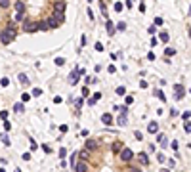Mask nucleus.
I'll return each instance as SVG.
<instances>
[{
    "instance_id": "nucleus-9",
    "label": "nucleus",
    "mask_w": 191,
    "mask_h": 172,
    "mask_svg": "<svg viewBox=\"0 0 191 172\" xmlns=\"http://www.w3.org/2000/svg\"><path fill=\"white\" fill-rule=\"evenodd\" d=\"M52 19H56V21H57V23H59V25H61V23L65 21V15H63V13H61V12H54Z\"/></svg>"
},
{
    "instance_id": "nucleus-16",
    "label": "nucleus",
    "mask_w": 191,
    "mask_h": 172,
    "mask_svg": "<svg viewBox=\"0 0 191 172\" xmlns=\"http://www.w3.org/2000/svg\"><path fill=\"white\" fill-rule=\"evenodd\" d=\"M13 111H15V113H25V107H23V103H15V105H13Z\"/></svg>"
},
{
    "instance_id": "nucleus-12",
    "label": "nucleus",
    "mask_w": 191,
    "mask_h": 172,
    "mask_svg": "<svg viewBox=\"0 0 191 172\" xmlns=\"http://www.w3.org/2000/svg\"><path fill=\"white\" fill-rule=\"evenodd\" d=\"M75 170H77V172H86V170H88V166H86V163L82 161V163L75 164Z\"/></svg>"
},
{
    "instance_id": "nucleus-17",
    "label": "nucleus",
    "mask_w": 191,
    "mask_h": 172,
    "mask_svg": "<svg viewBox=\"0 0 191 172\" xmlns=\"http://www.w3.org/2000/svg\"><path fill=\"white\" fill-rule=\"evenodd\" d=\"M105 27H107V33L113 36V33H115V27H113V21H107L105 23Z\"/></svg>"
},
{
    "instance_id": "nucleus-5",
    "label": "nucleus",
    "mask_w": 191,
    "mask_h": 172,
    "mask_svg": "<svg viewBox=\"0 0 191 172\" xmlns=\"http://www.w3.org/2000/svg\"><path fill=\"white\" fill-rule=\"evenodd\" d=\"M183 94H185V88H183L182 84L174 86V96H176V99H183Z\"/></svg>"
},
{
    "instance_id": "nucleus-7",
    "label": "nucleus",
    "mask_w": 191,
    "mask_h": 172,
    "mask_svg": "<svg viewBox=\"0 0 191 172\" xmlns=\"http://www.w3.org/2000/svg\"><path fill=\"white\" fill-rule=\"evenodd\" d=\"M157 142L161 143V147H166V145H168V138H166V134H157Z\"/></svg>"
},
{
    "instance_id": "nucleus-20",
    "label": "nucleus",
    "mask_w": 191,
    "mask_h": 172,
    "mask_svg": "<svg viewBox=\"0 0 191 172\" xmlns=\"http://www.w3.org/2000/svg\"><path fill=\"white\" fill-rule=\"evenodd\" d=\"M139 163H141V164H147L149 163V159H147V155H145V153H139Z\"/></svg>"
},
{
    "instance_id": "nucleus-48",
    "label": "nucleus",
    "mask_w": 191,
    "mask_h": 172,
    "mask_svg": "<svg viewBox=\"0 0 191 172\" xmlns=\"http://www.w3.org/2000/svg\"><path fill=\"white\" fill-rule=\"evenodd\" d=\"M23 161H31V153H23Z\"/></svg>"
},
{
    "instance_id": "nucleus-2",
    "label": "nucleus",
    "mask_w": 191,
    "mask_h": 172,
    "mask_svg": "<svg viewBox=\"0 0 191 172\" xmlns=\"http://www.w3.org/2000/svg\"><path fill=\"white\" fill-rule=\"evenodd\" d=\"M23 31H25V33H35V31H38V21L25 19V21H23Z\"/></svg>"
},
{
    "instance_id": "nucleus-46",
    "label": "nucleus",
    "mask_w": 191,
    "mask_h": 172,
    "mask_svg": "<svg viewBox=\"0 0 191 172\" xmlns=\"http://www.w3.org/2000/svg\"><path fill=\"white\" fill-rule=\"evenodd\" d=\"M147 59H149V61L155 59V54H153V52H149V54H147Z\"/></svg>"
},
{
    "instance_id": "nucleus-4",
    "label": "nucleus",
    "mask_w": 191,
    "mask_h": 172,
    "mask_svg": "<svg viewBox=\"0 0 191 172\" xmlns=\"http://www.w3.org/2000/svg\"><path fill=\"white\" fill-rule=\"evenodd\" d=\"M121 159L126 161V163H128V161H132V159H134V151L128 149V147H124V149L121 151Z\"/></svg>"
},
{
    "instance_id": "nucleus-42",
    "label": "nucleus",
    "mask_w": 191,
    "mask_h": 172,
    "mask_svg": "<svg viewBox=\"0 0 191 172\" xmlns=\"http://www.w3.org/2000/svg\"><path fill=\"white\" fill-rule=\"evenodd\" d=\"M121 10H122V4H121V2H117V4H115V12H121Z\"/></svg>"
},
{
    "instance_id": "nucleus-14",
    "label": "nucleus",
    "mask_w": 191,
    "mask_h": 172,
    "mask_svg": "<svg viewBox=\"0 0 191 172\" xmlns=\"http://www.w3.org/2000/svg\"><path fill=\"white\" fill-rule=\"evenodd\" d=\"M100 98H101V94H100V92H96V94H94V96H92V98H90V99H88V103H90V105H94V103H96V101H98V99H100Z\"/></svg>"
},
{
    "instance_id": "nucleus-29",
    "label": "nucleus",
    "mask_w": 191,
    "mask_h": 172,
    "mask_svg": "<svg viewBox=\"0 0 191 172\" xmlns=\"http://www.w3.org/2000/svg\"><path fill=\"white\" fill-rule=\"evenodd\" d=\"M10 128H12V124H10V120L6 119L4 120V130H6V132H10Z\"/></svg>"
},
{
    "instance_id": "nucleus-37",
    "label": "nucleus",
    "mask_w": 191,
    "mask_h": 172,
    "mask_svg": "<svg viewBox=\"0 0 191 172\" xmlns=\"http://www.w3.org/2000/svg\"><path fill=\"white\" fill-rule=\"evenodd\" d=\"M134 136H136V140H143V134H141V132H138V130L134 132Z\"/></svg>"
},
{
    "instance_id": "nucleus-53",
    "label": "nucleus",
    "mask_w": 191,
    "mask_h": 172,
    "mask_svg": "<svg viewBox=\"0 0 191 172\" xmlns=\"http://www.w3.org/2000/svg\"><path fill=\"white\" fill-rule=\"evenodd\" d=\"M161 172H170V170H166V168H162V170H161Z\"/></svg>"
},
{
    "instance_id": "nucleus-26",
    "label": "nucleus",
    "mask_w": 191,
    "mask_h": 172,
    "mask_svg": "<svg viewBox=\"0 0 191 172\" xmlns=\"http://www.w3.org/2000/svg\"><path fill=\"white\" fill-rule=\"evenodd\" d=\"M117 94L118 96H124L126 94V88H124V86H118V88H117Z\"/></svg>"
},
{
    "instance_id": "nucleus-36",
    "label": "nucleus",
    "mask_w": 191,
    "mask_h": 172,
    "mask_svg": "<svg viewBox=\"0 0 191 172\" xmlns=\"http://www.w3.org/2000/svg\"><path fill=\"white\" fill-rule=\"evenodd\" d=\"M65 63V59H63V57H56V65H63Z\"/></svg>"
},
{
    "instance_id": "nucleus-35",
    "label": "nucleus",
    "mask_w": 191,
    "mask_h": 172,
    "mask_svg": "<svg viewBox=\"0 0 191 172\" xmlns=\"http://www.w3.org/2000/svg\"><path fill=\"white\" fill-rule=\"evenodd\" d=\"M0 119H2V120L8 119V111H0Z\"/></svg>"
},
{
    "instance_id": "nucleus-52",
    "label": "nucleus",
    "mask_w": 191,
    "mask_h": 172,
    "mask_svg": "<svg viewBox=\"0 0 191 172\" xmlns=\"http://www.w3.org/2000/svg\"><path fill=\"white\" fill-rule=\"evenodd\" d=\"M88 94H90V92H88V88H82V96H84V98H88Z\"/></svg>"
},
{
    "instance_id": "nucleus-50",
    "label": "nucleus",
    "mask_w": 191,
    "mask_h": 172,
    "mask_svg": "<svg viewBox=\"0 0 191 172\" xmlns=\"http://www.w3.org/2000/svg\"><path fill=\"white\" fill-rule=\"evenodd\" d=\"M36 147H38V145H36V143H35V142H33V140H31V151H35V149H36Z\"/></svg>"
},
{
    "instance_id": "nucleus-1",
    "label": "nucleus",
    "mask_w": 191,
    "mask_h": 172,
    "mask_svg": "<svg viewBox=\"0 0 191 172\" xmlns=\"http://www.w3.org/2000/svg\"><path fill=\"white\" fill-rule=\"evenodd\" d=\"M15 34H17V31H15V25H13V23H10V25L6 27V31L0 34V40H2V44H6V46H8L10 42H13Z\"/></svg>"
},
{
    "instance_id": "nucleus-39",
    "label": "nucleus",
    "mask_w": 191,
    "mask_h": 172,
    "mask_svg": "<svg viewBox=\"0 0 191 172\" xmlns=\"http://www.w3.org/2000/svg\"><path fill=\"white\" fill-rule=\"evenodd\" d=\"M162 23H164V21H162V17H155V25H162Z\"/></svg>"
},
{
    "instance_id": "nucleus-34",
    "label": "nucleus",
    "mask_w": 191,
    "mask_h": 172,
    "mask_svg": "<svg viewBox=\"0 0 191 172\" xmlns=\"http://www.w3.org/2000/svg\"><path fill=\"white\" fill-rule=\"evenodd\" d=\"M132 103H134V98L132 96H126V105H132Z\"/></svg>"
},
{
    "instance_id": "nucleus-28",
    "label": "nucleus",
    "mask_w": 191,
    "mask_h": 172,
    "mask_svg": "<svg viewBox=\"0 0 191 172\" xmlns=\"http://www.w3.org/2000/svg\"><path fill=\"white\" fill-rule=\"evenodd\" d=\"M33 96H35V98H38V96H42V90H40V88H35V90H33Z\"/></svg>"
},
{
    "instance_id": "nucleus-8",
    "label": "nucleus",
    "mask_w": 191,
    "mask_h": 172,
    "mask_svg": "<svg viewBox=\"0 0 191 172\" xmlns=\"http://www.w3.org/2000/svg\"><path fill=\"white\" fill-rule=\"evenodd\" d=\"M15 12L25 13V0H17V2H15Z\"/></svg>"
},
{
    "instance_id": "nucleus-13",
    "label": "nucleus",
    "mask_w": 191,
    "mask_h": 172,
    "mask_svg": "<svg viewBox=\"0 0 191 172\" xmlns=\"http://www.w3.org/2000/svg\"><path fill=\"white\" fill-rule=\"evenodd\" d=\"M101 120H103V124H111V122H113V115L105 113V115H101Z\"/></svg>"
},
{
    "instance_id": "nucleus-21",
    "label": "nucleus",
    "mask_w": 191,
    "mask_h": 172,
    "mask_svg": "<svg viewBox=\"0 0 191 172\" xmlns=\"http://www.w3.org/2000/svg\"><path fill=\"white\" fill-rule=\"evenodd\" d=\"M159 36H161V42H168V38H170V34H168V33H164V31H162Z\"/></svg>"
},
{
    "instance_id": "nucleus-41",
    "label": "nucleus",
    "mask_w": 191,
    "mask_h": 172,
    "mask_svg": "<svg viewBox=\"0 0 191 172\" xmlns=\"http://www.w3.org/2000/svg\"><path fill=\"white\" fill-rule=\"evenodd\" d=\"M2 142H4V143H6V145H10V138H8V136H6V134H4V136H2Z\"/></svg>"
},
{
    "instance_id": "nucleus-51",
    "label": "nucleus",
    "mask_w": 191,
    "mask_h": 172,
    "mask_svg": "<svg viewBox=\"0 0 191 172\" xmlns=\"http://www.w3.org/2000/svg\"><path fill=\"white\" fill-rule=\"evenodd\" d=\"M118 29L124 31V29H126V23H122V21H121V23H118Z\"/></svg>"
},
{
    "instance_id": "nucleus-49",
    "label": "nucleus",
    "mask_w": 191,
    "mask_h": 172,
    "mask_svg": "<svg viewBox=\"0 0 191 172\" xmlns=\"http://www.w3.org/2000/svg\"><path fill=\"white\" fill-rule=\"evenodd\" d=\"M23 19V13H15V21H21Z\"/></svg>"
},
{
    "instance_id": "nucleus-40",
    "label": "nucleus",
    "mask_w": 191,
    "mask_h": 172,
    "mask_svg": "<svg viewBox=\"0 0 191 172\" xmlns=\"http://www.w3.org/2000/svg\"><path fill=\"white\" fill-rule=\"evenodd\" d=\"M96 50L101 52V50H103V44H101V42H96Z\"/></svg>"
},
{
    "instance_id": "nucleus-3",
    "label": "nucleus",
    "mask_w": 191,
    "mask_h": 172,
    "mask_svg": "<svg viewBox=\"0 0 191 172\" xmlns=\"http://www.w3.org/2000/svg\"><path fill=\"white\" fill-rule=\"evenodd\" d=\"M80 75H84V69H73L71 75H69V84H77Z\"/></svg>"
},
{
    "instance_id": "nucleus-31",
    "label": "nucleus",
    "mask_w": 191,
    "mask_h": 172,
    "mask_svg": "<svg viewBox=\"0 0 191 172\" xmlns=\"http://www.w3.org/2000/svg\"><path fill=\"white\" fill-rule=\"evenodd\" d=\"M77 157H78L77 153H73V155H71V164H73V166H75V164H77Z\"/></svg>"
},
{
    "instance_id": "nucleus-43",
    "label": "nucleus",
    "mask_w": 191,
    "mask_h": 172,
    "mask_svg": "<svg viewBox=\"0 0 191 172\" xmlns=\"http://www.w3.org/2000/svg\"><path fill=\"white\" fill-rule=\"evenodd\" d=\"M21 99H23V101H29V99H31V94H23Z\"/></svg>"
},
{
    "instance_id": "nucleus-30",
    "label": "nucleus",
    "mask_w": 191,
    "mask_h": 172,
    "mask_svg": "<svg viewBox=\"0 0 191 172\" xmlns=\"http://www.w3.org/2000/svg\"><path fill=\"white\" fill-rule=\"evenodd\" d=\"M118 124H121V126L126 124V115H121V119H118Z\"/></svg>"
},
{
    "instance_id": "nucleus-45",
    "label": "nucleus",
    "mask_w": 191,
    "mask_h": 172,
    "mask_svg": "<svg viewBox=\"0 0 191 172\" xmlns=\"http://www.w3.org/2000/svg\"><path fill=\"white\" fill-rule=\"evenodd\" d=\"M157 159H159V163H164V161H166V157H164V155H161V153H159V157H157Z\"/></svg>"
},
{
    "instance_id": "nucleus-33",
    "label": "nucleus",
    "mask_w": 191,
    "mask_h": 172,
    "mask_svg": "<svg viewBox=\"0 0 191 172\" xmlns=\"http://www.w3.org/2000/svg\"><path fill=\"white\" fill-rule=\"evenodd\" d=\"M183 130H185V132H191V122H189V120H185V126H183Z\"/></svg>"
},
{
    "instance_id": "nucleus-47",
    "label": "nucleus",
    "mask_w": 191,
    "mask_h": 172,
    "mask_svg": "<svg viewBox=\"0 0 191 172\" xmlns=\"http://www.w3.org/2000/svg\"><path fill=\"white\" fill-rule=\"evenodd\" d=\"M59 130H61V132H67V130H69V126H67V124H61Z\"/></svg>"
},
{
    "instance_id": "nucleus-38",
    "label": "nucleus",
    "mask_w": 191,
    "mask_h": 172,
    "mask_svg": "<svg viewBox=\"0 0 191 172\" xmlns=\"http://www.w3.org/2000/svg\"><path fill=\"white\" fill-rule=\"evenodd\" d=\"M182 117H183V120H189V119H191V113H189V111H185Z\"/></svg>"
},
{
    "instance_id": "nucleus-15",
    "label": "nucleus",
    "mask_w": 191,
    "mask_h": 172,
    "mask_svg": "<svg viewBox=\"0 0 191 172\" xmlns=\"http://www.w3.org/2000/svg\"><path fill=\"white\" fill-rule=\"evenodd\" d=\"M38 29H40V31H48V29H50V23H48V19H46V21H40V23H38Z\"/></svg>"
},
{
    "instance_id": "nucleus-55",
    "label": "nucleus",
    "mask_w": 191,
    "mask_h": 172,
    "mask_svg": "<svg viewBox=\"0 0 191 172\" xmlns=\"http://www.w3.org/2000/svg\"><path fill=\"white\" fill-rule=\"evenodd\" d=\"M189 36H191V29H189Z\"/></svg>"
},
{
    "instance_id": "nucleus-44",
    "label": "nucleus",
    "mask_w": 191,
    "mask_h": 172,
    "mask_svg": "<svg viewBox=\"0 0 191 172\" xmlns=\"http://www.w3.org/2000/svg\"><path fill=\"white\" fill-rule=\"evenodd\" d=\"M107 71H109V73H115V71H117V67H115V65H109Z\"/></svg>"
},
{
    "instance_id": "nucleus-11",
    "label": "nucleus",
    "mask_w": 191,
    "mask_h": 172,
    "mask_svg": "<svg viewBox=\"0 0 191 172\" xmlns=\"http://www.w3.org/2000/svg\"><path fill=\"white\" fill-rule=\"evenodd\" d=\"M147 130H149V134H157V132H159V124H157L155 120H153V122H149Z\"/></svg>"
},
{
    "instance_id": "nucleus-22",
    "label": "nucleus",
    "mask_w": 191,
    "mask_h": 172,
    "mask_svg": "<svg viewBox=\"0 0 191 172\" xmlns=\"http://www.w3.org/2000/svg\"><path fill=\"white\" fill-rule=\"evenodd\" d=\"M88 155H90V153H88V149H82V151H80V153H78V157H80V159H88Z\"/></svg>"
},
{
    "instance_id": "nucleus-23",
    "label": "nucleus",
    "mask_w": 191,
    "mask_h": 172,
    "mask_svg": "<svg viewBox=\"0 0 191 172\" xmlns=\"http://www.w3.org/2000/svg\"><path fill=\"white\" fill-rule=\"evenodd\" d=\"M155 96H157V98H159V99H161V101H164V99H166V96L162 94L161 90H155Z\"/></svg>"
},
{
    "instance_id": "nucleus-32",
    "label": "nucleus",
    "mask_w": 191,
    "mask_h": 172,
    "mask_svg": "<svg viewBox=\"0 0 191 172\" xmlns=\"http://www.w3.org/2000/svg\"><path fill=\"white\" fill-rule=\"evenodd\" d=\"M0 84H2V86H8V84H10V78H8V77H4L2 80H0Z\"/></svg>"
},
{
    "instance_id": "nucleus-10",
    "label": "nucleus",
    "mask_w": 191,
    "mask_h": 172,
    "mask_svg": "<svg viewBox=\"0 0 191 172\" xmlns=\"http://www.w3.org/2000/svg\"><path fill=\"white\" fill-rule=\"evenodd\" d=\"M98 147H100V143L96 142V140H88V142H86V149L94 151V149H98Z\"/></svg>"
},
{
    "instance_id": "nucleus-18",
    "label": "nucleus",
    "mask_w": 191,
    "mask_h": 172,
    "mask_svg": "<svg viewBox=\"0 0 191 172\" xmlns=\"http://www.w3.org/2000/svg\"><path fill=\"white\" fill-rule=\"evenodd\" d=\"M17 78H19V82H21V84H29V78H27V75L19 73V75H17Z\"/></svg>"
},
{
    "instance_id": "nucleus-6",
    "label": "nucleus",
    "mask_w": 191,
    "mask_h": 172,
    "mask_svg": "<svg viewBox=\"0 0 191 172\" xmlns=\"http://www.w3.org/2000/svg\"><path fill=\"white\" fill-rule=\"evenodd\" d=\"M65 10H67V4L63 2V0H59V2H56V4H54V12H61V13H63Z\"/></svg>"
},
{
    "instance_id": "nucleus-24",
    "label": "nucleus",
    "mask_w": 191,
    "mask_h": 172,
    "mask_svg": "<svg viewBox=\"0 0 191 172\" xmlns=\"http://www.w3.org/2000/svg\"><path fill=\"white\" fill-rule=\"evenodd\" d=\"M0 8H2V10L10 8V0H0Z\"/></svg>"
},
{
    "instance_id": "nucleus-54",
    "label": "nucleus",
    "mask_w": 191,
    "mask_h": 172,
    "mask_svg": "<svg viewBox=\"0 0 191 172\" xmlns=\"http://www.w3.org/2000/svg\"><path fill=\"white\" fill-rule=\"evenodd\" d=\"M0 172H6V170H4V168H0Z\"/></svg>"
},
{
    "instance_id": "nucleus-19",
    "label": "nucleus",
    "mask_w": 191,
    "mask_h": 172,
    "mask_svg": "<svg viewBox=\"0 0 191 172\" xmlns=\"http://www.w3.org/2000/svg\"><path fill=\"white\" fill-rule=\"evenodd\" d=\"M111 149H113V153H118V151L122 149V145H121V142H115L113 145H111Z\"/></svg>"
},
{
    "instance_id": "nucleus-56",
    "label": "nucleus",
    "mask_w": 191,
    "mask_h": 172,
    "mask_svg": "<svg viewBox=\"0 0 191 172\" xmlns=\"http://www.w3.org/2000/svg\"><path fill=\"white\" fill-rule=\"evenodd\" d=\"M189 13H191V6H189Z\"/></svg>"
},
{
    "instance_id": "nucleus-25",
    "label": "nucleus",
    "mask_w": 191,
    "mask_h": 172,
    "mask_svg": "<svg viewBox=\"0 0 191 172\" xmlns=\"http://www.w3.org/2000/svg\"><path fill=\"white\" fill-rule=\"evenodd\" d=\"M164 54H166L168 57H172L174 54H176V50H174V48H166V50H164Z\"/></svg>"
},
{
    "instance_id": "nucleus-27",
    "label": "nucleus",
    "mask_w": 191,
    "mask_h": 172,
    "mask_svg": "<svg viewBox=\"0 0 191 172\" xmlns=\"http://www.w3.org/2000/svg\"><path fill=\"white\" fill-rule=\"evenodd\" d=\"M59 157H61V159H65V157H67V149H65V147H61V149H59Z\"/></svg>"
}]
</instances>
